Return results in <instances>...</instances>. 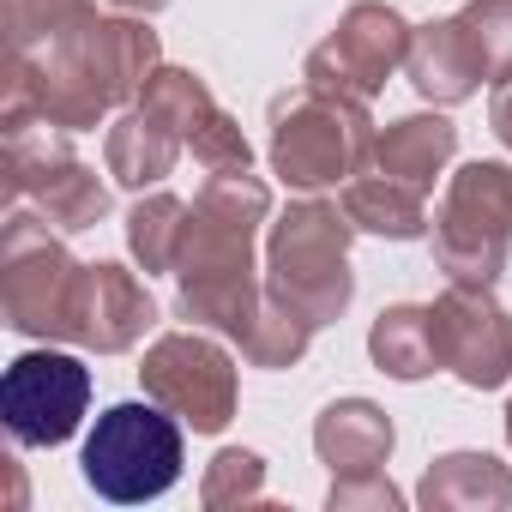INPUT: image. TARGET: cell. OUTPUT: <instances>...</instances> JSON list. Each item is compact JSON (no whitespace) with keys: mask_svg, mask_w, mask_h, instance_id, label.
<instances>
[{"mask_svg":"<svg viewBox=\"0 0 512 512\" xmlns=\"http://www.w3.org/2000/svg\"><path fill=\"white\" fill-rule=\"evenodd\" d=\"M434 350L452 380L470 392H500L512 380V314L500 308L494 284H446L428 308Z\"/></svg>","mask_w":512,"mask_h":512,"instance_id":"7c38bea8","label":"cell"},{"mask_svg":"<svg viewBox=\"0 0 512 512\" xmlns=\"http://www.w3.org/2000/svg\"><path fill=\"white\" fill-rule=\"evenodd\" d=\"M260 223H272V187L235 169V175H211L199 187V199L187 205V229H181V253H175V314L193 326H211L223 338H241L247 320L260 314L266 284L253 272V241Z\"/></svg>","mask_w":512,"mask_h":512,"instance_id":"7a4b0ae2","label":"cell"},{"mask_svg":"<svg viewBox=\"0 0 512 512\" xmlns=\"http://www.w3.org/2000/svg\"><path fill=\"white\" fill-rule=\"evenodd\" d=\"M139 386H145V398L175 410L193 434H223L235 422V398H241L229 350L205 332H163L139 362Z\"/></svg>","mask_w":512,"mask_h":512,"instance_id":"30bf717a","label":"cell"},{"mask_svg":"<svg viewBox=\"0 0 512 512\" xmlns=\"http://www.w3.org/2000/svg\"><path fill=\"white\" fill-rule=\"evenodd\" d=\"M404 73H410L416 97H428V103H440V109L470 103V97L488 85V79H482V61H476L470 37H464V25H458V13L428 19V25H416V31H410Z\"/></svg>","mask_w":512,"mask_h":512,"instance_id":"9a60e30c","label":"cell"},{"mask_svg":"<svg viewBox=\"0 0 512 512\" xmlns=\"http://www.w3.org/2000/svg\"><path fill=\"white\" fill-rule=\"evenodd\" d=\"M314 332H320V326H314L308 314H296L290 302H278V296L266 290L260 314L247 320V332H241L235 344H241V356H247L253 368H296V362L308 356Z\"/></svg>","mask_w":512,"mask_h":512,"instance_id":"603a6c76","label":"cell"},{"mask_svg":"<svg viewBox=\"0 0 512 512\" xmlns=\"http://www.w3.org/2000/svg\"><path fill=\"white\" fill-rule=\"evenodd\" d=\"M458 151V127L446 115H404L392 127L374 133V151H368V169L392 175V181H410V187H434V175L452 163Z\"/></svg>","mask_w":512,"mask_h":512,"instance_id":"d6986e66","label":"cell"},{"mask_svg":"<svg viewBox=\"0 0 512 512\" xmlns=\"http://www.w3.org/2000/svg\"><path fill=\"white\" fill-rule=\"evenodd\" d=\"M181 229H187V199L151 187L139 193V205L127 211V253L151 272H175V253H181Z\"/></svg>","mask_w":512,"mask_h":512,"instance_id":"7402d4cb","label":"cell"},{"mask_svg":"<svg viewBox=\"0 0 512 512\" xmlns=\"http://www.w3.org/2000/svg\"><path fill=\"white\" fill-rule=\"evenodd\" d=\"M91 416V368L55 344L25 350L7 362L0 380V422H7L13 446H67L79 434V422Z\"/></svg>","mask_w":512,"mask_h":512,"instance_id":"9c48e42d","label":"cell"},{"mask_svg":"<svg viewBox=\"0 0 512 512\" xmlns=\"http://www.w3.org/2000/svg\"><path fill=\"white\" fill-rule=\"evenodd\" d=\"M368 356H374L380 374H392V380H404V386H410V380H428V374L440 368L428 308H416V302L380 308V320L368 326Z\"/></svg>","mask_w":512,"mask_h":512,"instance_id":"44dd1931","label":"cell"},{"mask_svg":"<svg viewBox=\"0 0 512 512\" xmlns=\"http://www.w3.org/2000/svg\"><path fill=\"white\" fill-rule=\"evenodd\" d=\"M374 133L380 127L362 97L320 91L302 79L296 91L272 97V175L296 193L344 187L350 175L368 169Z\"/></svg>","mask_w":512,"mask_h":512,"instance_id":"3957f363","label":"cell"},{"mask_svg":"<svg viewBox=\"0 0 512 512\" xmlns=\"http://www.w3.org/2000/svg\"><path fill=\"white\" fill-rule=\"evenodd\" d=\"M416 500L428 512H506L512 506V470L488 452H440L422 470Z\"/></svg>","mask_w":512,"mask_h":512,"instance_id":"ac0fdd59","label":"cell"},{"mask_svg":"<svg viewBox=\"0 0 512 512\" xmlns=\"http://www.w3.org/2000/svg\"><path fill=\"white\" fill-rule=\"evenodd\" d=\"M506 440H512V404H506Z\"/></svg>","mask_w":512,"mask_h":512,"instance_id":"f1b7e54d","label":"cell"},{"mask_svg":"<svg viewBox=\"0 0 512 512\" xmlns=\"http://www.w3.org/2000/svg\"><path fill=\"white\" fill-rule=\"evenodd\" d=\"M0 175H7V205H31L43 223L61 235L97 229L109 217V187L103 175L73 157L61 127L49 121H0Z\"/></svg>","mask_w":512,"mask_h":512,"instance_id":"52a82bcc","label":"cell"},{"mask_svg":"<svg viewBox=\"0 0 512 512\" xmlns=\"http://www.w3.org/2000/svg\"><path fill=\"white\" fill-rule=\"evenodd\" d=\"M398 446V428L392 416L374 404V398H332L320 416H314V452L332 476H368V470H386Z\"/></svg>","mask_w":512,"mask_h":512,"instance_id":"2e32d148","label":"cell"},{"mask_svg":"<svg viewBox=\"0 0 512 512\" xmlns=\"http://www.w3.org/2000/svg\"><path fill=\"white\" fill-rule=\"evenodd\" d=\"M139 103L157 109V115L187 139V151H193L199 169H211V175L253 169V145H247V133L235 127V115L211 97V85H205L193 67H157V73L145 79Z\"/></svg>","mask_w":512,"mask_h":512,"instance_id":"4fadbf2b","label":"cell"},{"mask_svg":"<svg viewBox=\"0 0 512 512\" xmlns=\"http://www.w3.org/2000/svg\"><path fill=\"white\" fill-rule=\"evenodd\" d=\"M350 211L332 199H296L272 235H266V290L308 314L314 326H332L356 302V272H350Z\"/></svg>","mask_w":512,"mask_h":512,"instance_id":"277c9868","label":"cell"},{"mask_svg":"<svg viewBox=\"0 0 512 512\" xmlns=\"http://www.w3.org/2000/svg\"><path fill=\"white\" fill-rule=\"evenodd\" d=\"M181 151H187V139H181L157 109H145V103L121 109V115L109 121V139H103V163H109V175H115L121 187H133V193L163 187V181L175 175Z\"/></svg>","mask_w":512,"mask_h":512,"instance_id":"e0dca14e","label":"cell"},{"mask_svg":"<svg viewBox=\"0 0 512 512\" xmlns=\"http://www.w3.org/2000/svg\"><path fill=\"white\" fill-rule=\"evenodd\" d=\"M332 512H356V506H374V512H398L404 494L392 488L386 470H368V476H332V494H326Z\"/></svg>","mask_w":512,"mask_h":512,"instance_id":"484cf974","label":"cell"},{"mask_svg":"<svg viewBox=\"0 0 512 512\" xmlns=\"http://www.w3.org/2000/svg\"><path fill=\"white\" fill-rule=\"evenodd\" d=\"M199 500H205L211 512H229V506H253V500H266V458H260V452H247V446H223V452L205 464Z\"/></svg>","mask_w":512,"mask_h":512,"instance_id":"d4e9b609","label":"cell"},{"mask_svg":"<svg viewBox=\"0 0 512 512\" xmlns=\"http://www.w3.org/2000/svg\"><path fill=\"white\" fill-rule=\"evenodd\" d=\"M79 278L85 266L67 253L55 223H43L31 205H13L7 229H0V308H7V326L37 344H73Z\"/></svg>","mask_w":512,"mask_h":512,"instance_id":"5b68a950","label":"cell"},{"mask_svg":"<svg viewBox=\"0 0 512 512\" xmlns=\"http://www.w3.org/2000/svg\"><path fill=\"white\" fill-rule=\"evenodd\" d=\"M344 211L362 235H386V241H416L428 229V193L380 169H362L344 181Z\"/></svg>","mask_w":512,"mask_h":512,"instance_id":"ffe728a7","label":"cell"},{"mask_svg":"<svg viewBox=\"0 0 512 512\" xmlns=\"http://www.w3.org/2000/svg\"><path fill=\"white\" fill-rule=\"evenodd\" d=\"M103 7H115V13H133V19H151V13H163L169 0H103Z\"/></svg>","mask_w":512,"mask_h":512,"instance_id":"83f0119b","label":"cell"},{"mask_svg":"<svg viewBox=\"0 0 512 512\" xmlns=\"http://www.w3.org/2000/svg\"><path fill=\"white\" fill-rule=\"evenodd\" d=\"M163 67L157 31L133 13H91L31 49H7V109L0 121H49L61 133L103 127L133 109L145 79Z\"/></svg>","mask_w":512,"mask_h":512,"instance_id":"6da1fadb","label":"cell"},{"mask_svg":"<svg viewBox=\"0 0 512 512\" xmlns=\"http://www.w3.org/2000/svg\"><path fill=\"white\" fill-rule=\"evenodd\" d=\"M181 428L187 422L175 410H163L157 398L109 404L97 416V428L85 434V482L115 506H145V500L169 494L187 464Z\"/></svg>","mask_w":512,"mask_h":512,"instance_id":"8992f818","label":"cell"},{"mask_svg":"<svg viewBox=\"0 0 512 512\" xmlns=\"http://www.w3.org/2000/svg\"><path fill=\"white\" fill-rule=\"evenodd\" d=\"M488 121H494V139L512 151V79L494 85V97H488Z\"/></svg>","mask_w":512,"mask_h":512,"instance_id":"4316f807","label":"cell"},{"mask_svg":"<svg viewBox=\"0 0 512 512\" xmlns=\"http://www.w3.org/2000/svg\"><path fill=\"white\" fill-rule=\"evenodd\" d=\"M458 25H464L470 49L482 61V79L506 85L512 79V0H464Z\"/></svg>","mask_w":512,"mask_h":512,"instance_id":"cb8c5ba5","label":"cell"},{"mask_svg":"<svg viewBox=\"0 0 512 512\" xmlns=\"http://www.w3.org/2000/svg\"><path fill=\"white\" fill-rule=\"evenodd\" d=\"M151 326H157V302H151V290H145L127 266H115V260L85 266L79 302H73V344H79V350L121 356V350H133Z\"/></svg>","mask_w":512,"mask_h":512,"instance_id":"5bb4252c","label":"cell"},{"mask_svg":"<svg viewBox=\"0 0 512 512\" xmlns=\"http://www.w3.org/2000/svg\"><path fill=\"white\" fill-rule=\"evenodd\" d=\"M410 31L416 25L398 7H386V0H356V7H344V19L326 31V43L308 49L302 79L320 85V91H344V97H362L368 103L404 67Z\"/></svg>","mask_w":512,"mask_h":512,"instance_id":"8fae6325","label":"cell"},{"mask_svg":"<svg viewBox=\"0 0 512 512\" xmlns=\"http://www.w3.org/2000/svg\"><path fill=\"white\" fill-rule=\"evenodd\" d=\"M512 253V163H464L434 211V260L452 284H494Z\"/></svg>","mask_w":512,"mask_h":512,"instance_id":"ba28073f","label":"cell"}]
</instances>
